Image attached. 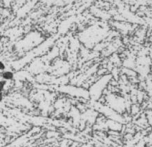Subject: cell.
Returning a JSON list of instances; mask_svg holds the SVG:
<instances>
[{"instance_id": "obj_2", "label": "cell", "mask_w": 152, "mask_h": 147, "mask_svg": "<svg viewBox=\"0 0 152 147\" xmlns=\"http://www.w3.org/2000/svg\"><path fill=\"white\" fill-rule=\"evenodd\" d=\"M6 84V81H0V92L2 91L4 86Z\"/></svg>"}, {"instance_id": "obj_4", "label": "cell", "mask_w": 152, "mask_h": 147, "mask_svg": "<svg viewBox=\"0 0 152 147\" xmlns=\"http://www.w3.org/2000/svg\"><path fill=\"white\" fill-rule=\"evenodd\" d=\"M2 98H3V96H2V93L1 92H0V102H1Z\"/></svg>"}, {"instance_id": "obj_1", "label": "cell", "mask_w": 152, "mask_h": 147, "mask_svg": "<svg viewBox=\"0 0 152 147\" xmlns=\"http://www.w3.org/2000/svg\"><path fill=\"white\" fill-rule=\"evenodd\" d=\"M2 76H3L4 79H6L7 80V79H11L12 77H13V75H12L11 72H8H8H4Z\"/></svg>"}, {"instance_id": "obj_3", "label": "cell", "mask_w": 152, "mask_h": 147, "mask_svg": "<svg viewBox=\"0 0 152 147\" xmlns=\"http://www.w3.org/2000/svg\"><path fill=\"white\" fill-rule=\"evenodd\" d=\"M4 68H5V67H4V65L3 64V63L0 62V69H1V70H4Z\"/></svg>"}]
</instances>
